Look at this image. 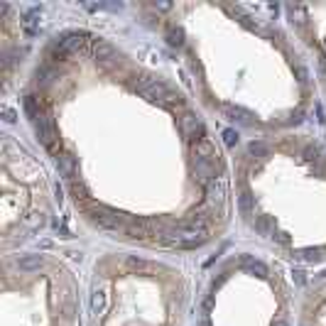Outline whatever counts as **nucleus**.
<instances>
[{
  "label": "nucleus",
  "instance_id": "7ed1b4c3",
  "mask_svg": "<svg viewBox=\"0 0 326 326\" xmlns=\"http://www.w3.org/2000/svg\"><path fill=\"white\" fill-rule=\"evenodd\" d=\"M233 223L287 267H326V125L228 147Z\"/></svg>",
  "mask_w": 326,
  "mask_h": 326
},
{
  "label": "nucleus",
  "instance_id": "39448f33",
  "mask_svg": "<svg viewBox=\"0 0 326 326\" xmlns=\"http://www.w3.org/2000/svg\"><path fill=\"white\" fill-rule=\"evenodd\" d=\"M297 302L290 267L241 241L223 248L196 280L192 326H297Z\"/></svg>",
  "mask_w": 326,
  "mask_h": 326
},
{
  "label": "nucleus",
  "instance_id": "20e7f679",
  "mask_svg": "<svg viewBox=\"0 0 326 326\" xmlns=\"http://www.w3.org/2000/svg\"><path fill=\"white\" fill-rule=\"evenodd\" d=\"M194 297L184 258L106 243L83 272V326H192Z\"/></svg>",
  "mask_w": 326,
  "mask_h": 326
},
{
  "label": "nucleus",
  "instance_id": "6e6552de",
  "mask_svg": "<svg viewBox=\"0 0 326 326\" xmlns=\"http://www.w3.org/2000/svg\"><path fill=\"white\" fill-rule=\"evenodd\" d=\"M280 10L287 27L309 54L326 118V3H282Z\"/></svg>",
  "mask_w": 326,
  "mask_h": 326
},
{
  "label": "nucleus",
  "instance_id": "0eeeda50",
  "mask_svg": "<svg viewBox=\"0 0 326 326\" xmlns=\"http://www.w3.org/2000/svg\"><path fill=\"white\" fill-rule=\"evenodd\" d=\"M57 177L34 143L0 132V255L30 250L57 218Z\"/></svg>",
  "mask_w": 326,
  "mask_h": 326
},
{
  "label": "nucleus",
  "instance_id": "1a4fd4ad",
  "mask_svg": "<svg viewBox=\"0 0 326 326\" xmlns=\"http://www.w3.org/2000/svg\"><path fill=\"white\" fill-rule=\"evenodd\" d=\"M30 39H25L22 8L13 3H0V96L3 101L20 91L25 71L30 66Z\"/></svg>",
  "mask_w": 326,
  "mask_h": 326
},
{
  "label": "nucleus",
  "instance_id": "423d86ee",
  "mask_svg": "<svg viewBox=\"0 0 326 326\" xmlns=\"http://www.w3.org/2000/svg\"><path fill=\"white\" fill-rule=\"evenodd\" d=\"M0 326H83V280L49 250L0 255Z\"/></svg>",
  "mask_w": 326,
  "mask_h": 326
},
{
  "label": "nucleus",
  "instance_id": "f257e3e1",
  "mask_svg": "<svg viewBox=\"0 0 326 326\" xmlns=\"http://www.w3.org/2000/svg\"><path fill=\"white\" fill-rule=\"evenodd\" d=\"M74 218L103 243L174 258L233 226L228 147L179 76L86 22L52 30L17 91Z\"/></svg>",
  "mask_w": 326,
  "mask_h": 326
},
{
  "label": "nucleus",
  "instance_id": "9d476101",
  "mask_svg": "<svg viewBox=\"0 0 326 326\" xmlns=\"http://www.w3.org/2000/svg\"><path fill=\"white\" fill-rule=\"evenodd\" d=\"M297 326H326V267L299 290L297 302Z\"/></svg>",
  "mask_w": 326,
  "mask_h": 326
},
{
  "label": "nucleus",
  "instance_id": "f03ea898",
  "mask_svg": "<svg viewBox=\"0 0 326 326\" xmlns=\"http://www.w3.org/2000/svg\"><path fill=\"white\" fill-rule=\"evenodd\" d=\"M128 10L169 54L204 115L238 140L307 128L324 115L309 54L280 5L177 0Z\"/></svg>",
  "mask_w": 326,
  "mask_h": 326
}]
</instances>
